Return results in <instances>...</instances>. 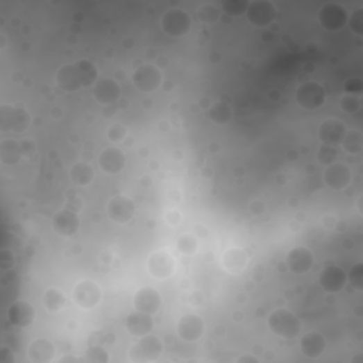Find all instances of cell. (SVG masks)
Segmentation results:
<instances>
[{"instance_id": "cell-45", "label": "cell", "mask_w": 363, "mask_h": 363, "mask_svg": "<svg viewBox=\"0 0 363 363\" xmlns=\"http://www.w3.org/2000/svg\"><path fill=\"white\" fill-rule=\"evenodd\" d=\"M22 146H23V152H24V156H27V155H30L33 151H35L36 149V145L35 144H33L31 141H23L22 142Z\"/></svg>"}, {"instance_id": "cell-29", "label": "cell", "mask_w": 363, "mask_h": 363, "mask_svg": "<svg viewBox=\"0 0 363 363\" xmlns=\"http://www.w3.org/2000/svg\"><path fill=\"white\" fill-rule=\"evenodd\" d=\"M43 305L50 312H60L65 304H67V298H65L64 292L60 288H47L43 294Z\"/></svg>"}, {"instance_id": "cell-41", "label": "cell", "mask_w": 363, "mask_h": 363, "mask_svg": "<svg viewBox=\"0 0 363 363\" xmlns=\"http://www.w3.org/2000/svg\"><path fill=\"white\" fill-rule=\"evenodd\" d=\"M344 90H345V94L360 96V94L363 91V83L360 78H351L345 83Z\"/></svg>"}, {"instance_id": "cell-6", "label": "cell", "mask_w": 363, "mask_h": 363, "mask_svg": "<svg viewBox=\"0 0 363 363\" xmlns=\"http://www.w3.org/2000/svg\"><path fill=\"white\" fill-rule=\"evenodd\" d=\"M326 101V91L318 81H305L295 91V103L301 108L314 111L323 107Z\"/></svg>"}, {"instance_id": "cell-15", "label": "cell", "mask_w": 363, "mask_h": 363, "mask_svg": "<svg viewBox=\"0 0 363 363\" xmlns=\"http://www.w3.org/2000/svg\"><path fill=\"white\" fill-rule=\"evenodd\" d=\"M92 96L96 103L103 105H112L119 101L121 87L119 84L110 77H100L91 88Z\"/></svg>"}, {"instance_id": "cell-38", "label": "cell", "mask_w": 363, "mask_h": 363, "mask_svg": "<svg viewBox=\"0 0 363 363\" xmlns=\"http://www.w3.org/2000/svg\"><path fill=\"white\" fill-rule=\"evenodd\" d=\"M346 278L356 291H362L363 289V264L356 262L355 266H352L349 273H346Z\"/></svg>"}, {"instance_id": "cell-22", "label": "cell", "mask_w": 363, "mask_h": 363, "mask_svg": "<svg viewBox=\"0 0 363 363\" xmlns=\"http://www.w3.org/2000/svg\"><path fill=\"white\" fill-rule=\"evenodd\" d=\"M126 156L119 148H105L98 156V167L107 175H118L124 171Z\"/></svg>"}, {"instance_id": "cell-34", "label": "cell", "mask_w": 363, "mask_h": 363, "mask_svg": "<svg viewBox=\"0 0 363 363\" xmlns=\"http://www.w3.org/2000/svg\"><path fill=\"white\" fill-rule=\"evenodd\" d=\"M338 155H339V152H338L337 146H331V145L322 144L316 151V159L325 168L329 167V164L338 162Z\"/></svg>"}, {"instance_id": "cell-43", "label": "cell", "mask_w": 363, "mask_h": 363, "mask_svg": "<svg viewBox=\"0 0 363 363\" xmlns=\"http://www.w3.org/2000/svg\"><path fill=\"white\" fill-rule=\"evenodd\" d=\"M13 362H15V357H13L12 351L6 346L0 348V363H13Z\"/></svg>"}, {"instance_id": "cell-46", "label": "cell", "mask_w": 363, "mask_h": 363, "mask_svg": "<svg viewBox=\"0 0 363 363\" xmlns=\"http://www.w3.org/2000/svg\"><path fill=\"white\" fill-rule=\"evenodd\" d=\"M237 362H240V363H248V362H254V363H257L258 359H257L255 356H251V355H244V356L239 357Z\"/></svg>"}, {"instance_id": "cell-3", "label": "cell", "mask_w": 363, "mask_h": 363, "mask_svg": "<svg viewBox=\"0 0 363 363\" xmlns=\"http://www.w3.org/2000/svg\"><path fill=\"white\" fill-rule=\"evenodd\" d=\"M31 125V117L23 107L2 104L0 105V130L23 134Z\"/></svg>"}, {"instance_id": "cell-35", "label": "cell", "mask_w": 363, "mask_h": 363, "mask_svg": "<svg viewBox=\"0 0 363 363\" xmlns=\"http://www.w3.org/2000/svg\"><path fill=\"white\" fill-rule=\"evenodd\" d=\"M248 0H226L220 6L223 13H227L228 16H243L246 15V10L248 8Z\"/></svg>"}, {"instance_id": "cell-27", "label": "cell", "mask_w": 363, "mask_h": 363, "mask_svg": "<svg viewBox=\"0 0 363 363\" xmlns=\"http://www.w3.org/2000/svg\"><path fill=\"white\" fill-rule=\"evenodd\" d=\"M23 156L22 142L16 140H3L0 142V160L3 164H16Z\"/></svg>"}, {"instance_id": "cell-30", "label": "cell", "mask_w": 363, "mask_h": 363, "mask_svg": "<svg viewBox=\"0 0 363 363\" xmlns=\"http://www.w3.org/2000/svg\"><path fill=\"white\" fill-rule=\"evenodd\" d=\"M209 119L216 125H226L233 118V110L224 101H216L209 108Z\"/></svg>"}, {"instance_id": "cell-40", "label": "cell", "mask_w": 363, "mask_h": 363, "mask_svg": "<svg viewBox=\"0 0 363 363\" xmlns=\"http://www.w3.org/2000/svg\"><path fill=\"white\" fill-rule=\"evenodd\" d=\"M126 134H128V129L122 125V124H114L110 126V129L107 130V137L111 142L114 144H118L121 142L122 140L126 138Z\"/></svg>"}, {"instance_id": "cell-13", "label": "cell", "mask_w": 363, "mask_h": 363, "mask_svg": "<svg viewBox=\"0 0 363 363\" xmlns=\"http://www.w3.org/2000/svg\"><path fill=\"white\" fill-rule=\"evenodd\" d=\"M205 321L197 314H185L176 323L178 337L185 342H196L205 335Z\"/></svg>"}, {"instance_id": "cell-1", "label": "cell", "mask_w": 363, "mask_h": 363, "mask_svg": "<svg viewBox=\"0 0 363 363\" xmlns=\"http://www.w3.org/2000/svg\"><path fill=\"white\" fill-rule=\"evenodd\" d=\"M98 78H100L98 67L94 61L87 58L64 64L56 76L58 87L69 92L92 87Z\"/></svg>"}, {"instance_id": "cell-12", "label": "cell", "mask_w": 363, "mask_h": 363, "mask_svg": "<svg viewBox=\"0 0 363 363\" xmlns=\"http://www.w3.org/2000/svg\"><path fill=\"white\" fill-rule=\"evenodd\" d=\"M135 203L128 196L117 194L107 203V214L117 224H126L135 217Z\"/></svg>"}, {"instance_id": "cell-39", "label": "cell", "mask_w": 363, "mask_h": 363, "mask_svg": "<svg viewBox=\"0 0 363 363\" xmlns=\"http://www.w3.org/2000/svg\"><path fill=\"white\" fill-rule=\"evenodd\" d=\"M348 24L356 36H363V9L355 10L348 17Z\"/></svg>"}, {"instance_id": "cell-8", "label": "cell", "mask_w": 363, "mask_h": 363, "mask_svg": "<svg viewBox=\"0 0 363 363\" xmlns=\"http://www.w3.org/2000/svg\"><path fill=\"white\" fill-rule=\"evenodd\" d=\"M162 81L163 74L155 64H142L132 74V83L144 94H151L159 90Z\"/></svg>"}, {"instance_id": "cell-28", "label": "cell", "mask_w": 363, "mask_h": 363, "mask_svg": "<svg viewBox=\"0 0 363 363\" xmlns=\"http://www.w3.org/2000/svg\"><path fill=\"white\" fill-rule=\"evenodd\" d=\"M95 172L94 168L87 162H77L70 168V179L74 185L85 187L94 182Z\"/></svg>"}, {"instance_id": "cell-7", "label": "cell", "mask_w": 363, "mask_h": 363, "mask_svg": "<svg viewBox=\"0 0 363 363\" xmlns=\"http://www.w3.org/2000/svg\"><path fill=\"white\" fill-rule=\"evenodd\" d=\"M73 301L83 310H92L103 300V291L95 281L83 280L73 288Z\"/></svg>"}, {"instance_id": "cell-24", "label": "cell", "mask_w": 363, "mask_h": 363, "mask_svg": "<svg viewBox=\"0 0 363 363\" xmlns=\"http://www.w3.org/2000/svg\"><path fill=\"white\" fill-rule=\"evenodd\" d=\"M27 356L31 363H50L56 356V346L47 338H37L28 345Z\"/></svg>"}, {"instance_id": "cell-47", "label": "cell", "mask_w": 363, "mask_h": 363, "mask_svg": "<svg viewBox=\"0 0 363 363\" xmlns=\"http://www.w3.org/2000/svg\"><path fill=\"white\" fill-rule=\"evenodd\" d=\"M77 360H78V359H76V357H69V356H64V357L60 359L61 363H64V362H77Z\"/></svg>"}, {"instance_id": "cell-36", "label": "cell", "mask_w": 363, "mask_h": 363, "mask_svg": "<svg viewBox=\"0 0 363 363\" xmlns=\"http://www.w3.org/2000/svg\"><path fill=\"white\" fill-rule=\"evenodd\" d=\"M84 360L90 362V363H108L110 362V355H108L105 348L94 345V346H90L87 349Z\"/></svg>"}, {"instance_id": "cell-21", "label": "cell", "mask_w": 363, "mask_h": 363, "mask_svg": "<svg viewBox=\"0 0 363 363\" xmlns=\"http://www.w3.org/2000/svg\"><path fill=\"white\" fill-rule=\"evenodd\" d=\"M134 307L137 311L153 315L162 307V296L155 288L144 287L134 295Z\"/></svg>"}, {"instance_id": "cell-32", "label": "cell", "mask_w": 363, "mask_h": 363, "mask_svg": "<svg viewBox=\"0 0 363 363\" xmlns=\"http://www.w3.org/2000/svg\"><path fill=\"white\" fill-rule=\"evenodd\" d=\"M221 6L220 5H216V3H212V2H208V3H203L199 10H197V16H199L201 22L203 23H216L220 20L221 17Z\"/></svg>"}, {"instance_id": "cell-37", "label": "cell", "mask_w": 363, "mask_h": 363, "mask_svg": "<svg viewBox=\"0 0 363 363\" xmlns=\"http://www.w3.org/2000/svg\"><path fill=\"white\" fill-rule=\"evenodd\" d=\"M341 108L346 112V114H357L362 108V100L360 96L357 95H351V94H344L341 96V101H339Z\"/></svg>"}, {"instance_id": "cell-25", "label": "cell", "mask_w": 363, "mask_h": 363, "mask_svg": "<svg viewBox=\"0 0 363 363\" xmlns=\"http://www.w3.org/2000/svg\"><path fill=\"white\" fill-rule=\"evenodd\" d=\"M248 255L240 247L228 248L221 255V266L230 274H240L247 267Z\"/></svg>"}, {"instance_id": "cell-14", "label": "cell", "mask_w": 363, "mask_h": 363, "mask_svg": "<svg viewBox=\"0 0 363 363\" xmlns=\"http://www.w3.org/2000/svg\"><path fill=\"white\" fill-rule=\"evenodd\" d=\"M353 179V174L346 163L335 162L325 168L323 182L332 190H345Z\"/></svg>"}, {"instance_id": "cell-26", "label": "cell", "mask_w": 363, "mask_h": 363, "mask_svg": "<svg viewBox=\"0 0 363 363\" xmlns=\"http://www.w3.org/2000/svg\"><path fill=\"white\" fill-rule=\"evenodd\" d=\"M300 348L304 356L310 359H318L326 349V339L318 331H310L301 337Z\"/></svg>"}, {"instance_id": "cell-19", "label": "cell", "mask_w": 363, "mask_h": 363, "mask_svg": "<svg viewBox=\"0 0 363 363\" xmlns=\"http://www.w3.org/2000/svg\"><path fill=\"white\" fill-rule=\"evenodd\" d=\"M54 232L61 237H73L80 228V217L73 209H62L57 212L51 220Z\"/></svg>"}, {"instance_id": "cell-23", "label": "cell", "mask_w": 363, "mask_h": 363, "mask_svg": "<svg viewBox=\"0 0 363 363\" xmlns=\"http://www.w3.org/2000/svg\"><path fill=\"white\" fill-rule=\"evenodd\" d=\"M8 319L16 328H28L36 319V310L27 301H16L8 310Z\"/></svg>"}, {"instance_id": "cell-17", "label": "cell", "mask_w": 363, "mask_h": 363, "mask_svg": "<svg viewBox=\"0 0 363 363\" xmlns=\"http://www.w3.org/2000/svg\"><path fill=\"white\" fill-rule=\"evenodd\" d=\"M318 282L321 288L328 292V294H338L345 289L348 284L346 273L342 267L331 264V266H326L318 278Z\"/></svg>"}, {"instance_id": "cell-33", "label": "cell", "mask_w": 363, "mask_h": 363, "mask_svg": "<svg viewBox=\"0 0 363 363\" xmlns=\"http://www.w3.org/2000/svg\"><path fill=\"white\" fill-rule=\"evenodd\" d=\"M176 248L183 255H193L197 253V248H199V242H197V237L194 235L185 233L179 236L176 242Z\"/></svg>"}, {"instance_id": "cell-4", "label": "cell", "mask_w": 363, "mask_h": 363, "mask_svg": "<svg viewBox=\"0 0 363 363\" xmlns=\"http://www.w3.org/2000/svg\"><path fill=\"white\" fill-rule=\"evenodd\" d=\"M163 353V344L155 335H145L138 338L128 351V357L134 363H151L156 362Z\"/></svg>"}, {"instance_id": "cell-18", "label": "cell", "mask_w": 363, "mask_h": 363, "mask_svg": "<svg viewBox=\"0 0 363 363\" xmlns=\"http://www.w3.org/2000/svg\"><path fill=\"white\" fill-rule=\"evenodd\" d=\"M346 130L348 129L344 121L338 118H328L322 121L318 128V138L323 145L338 146L341 145Z\"/></svg>"}, {"instance_id": "cell-16", "label": "cell", "mask_w": 363, "mask_h": 363, "mask_svg": "<svg viewBox=\"0 0 363 363\" xmlns=\"http://www.w3.org/2000/svg\"><path fill=\"white\" fill-rule=\"evenodd\" d=\"M314 261L315 260L312 251L304 246H296L291 248L285 257V262L289 271L298 276L310 273L314 267Z\"/></svg>"}, {"instance_id": "cell-10", "label": "cell", "mask_w": 363, "mask_h": 363, "mask_svg": "<svg viewBox=\"0 0 363 363\" xmlns=\"http://www.w3.org/2000/svg\"><path fill=\"white\" fill-rule=\"evenodd\" d=\"M247 20L255 27H267L277 17V8L270 0H253L246 10Z\"/></svg>"}, {"instance_id": "cell-31", "label": "cell", "mask_w": 363, "mask_h": 363, "mask_svg": "<svg viewBox=\"0 0 363 363\" xmlns=\"http://www.w3.org/2000/svg\"><path fill=\"white\" fill-rule=\"evenodd\" d=\"M342 149L349 155H360L363 151V135L359 129H349L341 142Z\"/></svg>"}, {"instance_id": "cell-5", "label": "cell", "mask_w": 363, "mask_h": 363, "mask_svg": "<svg viewBox=\"0 0 363 363\" xmlns=\"http://www.w3.org/2000/svg\"><path fill=\"white\" fill-rule=\"evenodd\" d=\"M160 27L164 35L169 37H183L192 28V17L185 9L172 8L163 13Z\"/></svg>"}, {"instance_id": "cell-20", "label": "cell", "mask_w": 363, "mask_h": 363, "mask_svg": "<svg viewBox=\"0 0 363 363\" xmlns=\"http://www.w3.org/2000/svg\"><path fill=\"white\" fill-rule=\"evenodd\" d=\"M153 326H155V322H153L152 315L137 311V310L134 312H130L125 318V329L129 335L135 337V338L149 335L153 331Z\"/></svg>"}, {"instance_id": "cell-2", "label": "cell", "mask_w": 363, "mask_h": 363, "mask_svg": "<svg viewBox=\"0 0 363 363\" xmlns=\"http://www.w3.org/2000/svg\"><path fill=\"white\" fill-rule=\"evenodd\" d=\"M270 331L282 339H295L303 332L301 319L287 308L274 310L267 319Z\"/></svg>"}, {"instance_id": "cell-42", "label": "cell", "mask_w": 363, "mask_h": 363, "mask_svg": "<svg viewBox=\"0 0 363 363\" xmlns=\"http://www.w3.org/2000/svg\"><path fill=\"white\" fill-rule=\"evenodd\" d=\"M15 264V254L8 250V248H3L2 253H0V269H2V271H8L13 267Z\"/></svg>"}, {"instance_id": "cell-44", "label": "cell", "mask_w": 363, "mask_h": 363, "mask_svg": "<svg viewBox=\"0 0 363 363\" xmlns=\"http://www.w3.org/2000/svg\"><path fill=\"white\" fill-rule=\"evenodd\" d=\"M167 221L171 226H178L182 221V216H180V213L178 210H169L167 213Z\"/></svg>"}, {"instance_id": "cell-11", "label": "cell", "mask_w": 363, "mask_h": 363, "mask_svg": "<svg viewBox=\"0 0 363 363\" xmlns=\"http://www.w3.org/2000/svg\"><path fill=\"white\" fill-rule=\"evenodd\" d=\"M146 266L152 277L158 280H167L172 277L176 270V260L171 253L164 250H158L148 257Z\"/></svg>"}, {"instance_id": "cell-9", "label": "cell", "mask_w": 363, "mask_h": 363, "mask_svg": "<svg viewBox=\"0 0 363 363\" xmlns=\"http://www.w3.org/2000/svg\"><path fill=\"white\" fill-rule=\"evenodd\" d=\"M348 17L346 8L335 2L325 3L318 13L319 24L328 31H338L344 28L348 24Z\"/></svg>"}]
</instances>
